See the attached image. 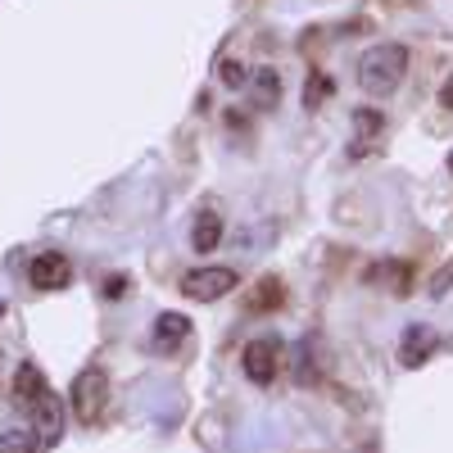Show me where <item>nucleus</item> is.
<instances>
[{
  "instance_id": "obj_5",
  "label": "nucleus",
  "mask_w": 453,
  "mask_h": 453,
  "mask_svg": "<svg viewBox=\"0 0 453 453\" xmlns=\"http://www.w3.org/2000/svg\"><path fill=\"white\" fill-rule=\"evenodd\" d=\"M27 281H32V290H42V295L64 290V286L73 281V263H68V254H59V250L36 254V258L27 263Z\"/></svg>"
},
{
  "instance_id": "obj_21",
  "label": "nucleus",
  "mask_w": 453,
  "mask_h": 453,
  "mask_svg": "<svg viewBox=\"0 0 453 453\" xmlns=\"http://www.w3.org/2000/svg\"><path fill=\"white\" fill-rule=\"evenodd\" d=\"M0 313H5V304H0Z\"/></svg>"
},
{
  "instance_id": "obj_15",
  "label": "nucleus",
  "mask_w": 453,
  "mask_h": 453,
  "mask_svg": "<svg viewBox=\"0 0 453 453\" xmlns=\"http://www.w3.org/2000/svg\"><path fill=\"white\" fill-rule=\"evenodd\" d=\"M0 453H42V440L27 431H5L0 435Z\"/></svg>"
},
{
  "instance_id": "obj_2",
  "label": "nucleus",
  "mask_w": 453,
  "mask_h": 453,
  "mask_svg": "<svg viewBox=\"0 0 453 453\" xmlns=\"http://www.w3.org/2000/svg\"><path fill=\"white\" fill-rule=\"evenodd\" d=\"M68 399H73V418H78L82 426H96L104 403H109V376H104V367H82L78 381H73V390H68Z\"/></svg>"
},
{
  "instance_id": "obj_18",
  "label": "nucleus",
  "mask_w": 453,
  "mask_h": 453,
  "mask_svg": "<svg viewBox=\"0 0 453 453\" xmlns=\"http://www.w3.org/2000/svg\"><path fill=\"white\" fill-rule=\"evenodd\" d=\"M127 295V277H109L104 281V299H123Z\"/></svg>"
},
{
  "instance_id": "obj_8",
  "label": "nucleus",
  "mask_w": 453,
  "mask_h": 453,
  "mask_svg": "<svg viewBox=\"0 0 453 453\" xmlns=\"http://www.w3.org/2000/svg\"><path fill=\"white\" fill-rule=\"evenodd\" d=\"M186 335H191V318L186 313H159L155 331H150V345H155V354H177L186 345Z\"/></svg>"
},
{
  "instance_id": "obj_4",
  "label": "nucleus",
  "mask_w": 453,
  "mask_h": 453,
  "mask_svg": "<svg viewBox=\"0 0 453 453\" xmlns=\"http://www.w3.org/2000/svg\"><path fill=\"white\" fill-rule=\"evenodd\" d=\"M241 367H245V376H250L254 386H273L277 372H281V345H277L273 335L250 340L245 354H241Z\"/></svg>"
},
{
  "instance_id": "obj_13",
  "label": "nucleus",
  "mask_w": 453,
  "mask_h": 453,
  "mask_svg": "<svg viewBox=\"0 0 453 453\" xmlns=\"http://www.w3.org/2000/svg\"><path fill=\"white\" fill-rule=\"evenodd\" d=\"M281 100V73L277 68H258L254 73V109H273Z\"/></svg>"
},
{
  "instance_id": "obj_19",
  "label": "nucleus",
  "mask_w": 453,
  "mask_h": 453,
  "mask_svg": "<svg viewBox=\"0 0 453 453\" xmlns=\"http://www.w3.org/2000/svg\"><path fill=\"white\" fill-rule=\"evenodd\" d=\"M440 109H449V113H453V78L440 87Z\"/></svg>"
},
{
  "instance_id": "obj_11",
  "label": "nucleus",
  "mask_w": 453,
  "mask_h": 453,
  "mask_svg": "<svg viewBox=\"0 0 453 453\" xmlns=\"http://www.w3.org/2000/svg\"><path fill=\"white\" fill-rule=\"evenodd\" d=\"M50 386H46V376H42V367H36V363H23L19 372H14V403L27 412L36 399H42Z\"/></svg>"
},
{
  "instance_id": "obj_1",
  "label": "nucleus",
  "mask_w": 453,
  "mask_h": 453,
  "mask_svg": "<svg viewBox=\"0 0 453 453\" xmlns=\"http://www.w3.org/2000/svg\"><path fill=\"white\" fill-rule=\"evenodd\" d=\"M403 73H408V50L399 42H381V46L363 50V59H358V87L367 96H395L399 82H403Z\"/></svg>"
},
{
  "instance_id": "obj_7",
  "label": "nucleus",
  "mask_w": 453,
  "mask_h": 453,
  "mask_svg": "<svg viewBox=\"0 0 453 453\" xmlns=\"http://www.w3.org/2000/svg\"><path fill=\"white\" fill-rule=\"evenodd\" d=\"M27 418L36 426V440H42V444H59V435H64V408H59L55 390H46L42 399H36L27 408Z\"/></svg>"
},
{
  "instance_id": "obj_6",
  "label": "nucleus",
  "mask_w": 453,
  "mask_h": 453,
  "mask_svg": "<svg viewBox=\"0 0 453 453\" xmlns=\"http://www.w3.org/2000/svg\"><path fill=\"white\" fill-rule=\"evenodd\" d=\"M435 349H440L435 326H426V322H408V326H403V340H399V363H403V367H422V363H431Z\"/></svg>"
},
{
  "instance_id": "obj_14",
  "label": "nucleus",
  "mask_w": 453,
  "mask_h": 453,
  "mask_svg": "<svg viewBox=\"0 0 453 453\" xmlns=\"http://www.w3.org/2000/svg\"><path fill=\"white\" fill-rule=\"evenodd\" d=\"M331 91H335V82L326 78V73H309V82H304V109L318 113V109L331 100Z\"/></svg>"
},
{
  "instance_id": "obj_3",
  "label": "nucleus",
  "mask_w": 453,
  "mask_h": 453,
  "mask_svg": "<svg viewBox=\"0 0 453 453\" xmlns=\"http://www.w3.org/2000/svg\"><path fill=\"white\" fill-rule=\"evenodd\" d=\"M236 286H241L236 273H232V268H213V263H204V268H191V273L181 277V295L196 299V304H213V299L232 295Z\"/></svg>"
},
{
  "instance_id": "obj_12",
  "label": "nucleus",
  "mask_w": 453,
  "mask_h": 453,
  "mask_svg": "<svg viewBox=\"0 0 453 453\" xmlns=\"http://www.w3.org/2000/svg\"><path fill=\"white\" fill-rule=\"evenodd\" d=\"M218 241H222V218H218L213 209H204V213L196 218V226H191V250H196V254H213Z\"/></svg>"
},
{
  "instance_id": "obj_10",
  "label": "nucleus",
  "mask_w": 453,
  "mask_h": 453,
  "mask_svg": "<svg viewBox=\"0 0 453 453\" xmlns=\"http://www.w3.org/2000/svg\"><path fill=\"white\" fill-rule=\"evenodd\" d=\"M381 132H386V113L381 109H354V150H349V159L372 155Z\"/></svg>"
},
{
  "instance_id": "obj_20",
  "label": "nucleus",
  "mask_w": 453,
  "mask_h": 453,
  "mask_svg": "<svg viewBox=\"0 0 453 453\" xmlns=\"http://www.w3.org/2000/svg\"><path fill=\"white\" fill-rule=\"evenodd\" d=\"M449 173H453V155H449Z\"/></svg>"
},
{
  "instance_id": "obj_16",
  "label": "nucleus",
  "mask_w": 453,
  "mask_h": 453,
  "mask_svg": "<svg viewBox=\"0 0 453 453\" xmlns=\"http://www.w3.org/2000/svg\"><path fill=\"white\" fill-rule=\"evenodd\" d=\"M222 87H241V82H250V73H245V64H236V59H222Z\"/></svg>"
},
{
  "instance_id": "obj_9",
  "label": "nucleus",
  "mask_w": 453,
  "mask_h": 453,
  "mask_svg": "<svg viewBox=\"0 0 453 453\" xmlns=\"http://www.w3.org/2000/svg\"><path fill=\"white\" fill-rule=\"evenodd\" d=\"M281 304H286V281H281L277 273L258 277V281H254V290L245 295V313H254V318H263V313H277Z\"/></svg>"
},
{
  "instance_id": "obj_17",
  "label": "nucleus",
  "mask_w": 453,
  "mask_h": 453,
  "mask_svg": "<svg viewBox=\"0 0 453 453\" xmlns=\"http://www.w3.org/2000/svg\"><path fill=\"white\" fill-rule=\"evenodd\" d=\"M449 286H453V258H449L444 268L435 273V281H431V295H435V299H444V295H449Z\"/></svg>"
}]
</instances>
